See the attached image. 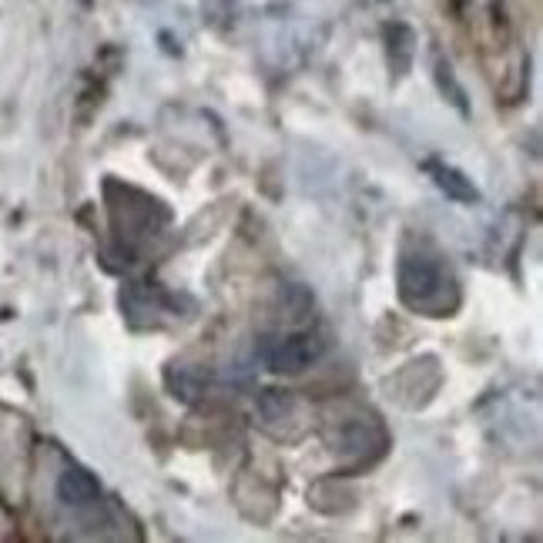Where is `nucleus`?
I'll use <instances>...</instances> for the list:
<instances>
[{
    "label": "nucleus",
    "mask_w": 543,
    "mask_h": 543,
    "mask_svg": "<svg viewBox=\"0 0 543 543\" xmlns=\"http://www.w3.org/2000/svg\"><path fill=\"white\" fill-rule=\"evenodd\" d=\"M423 168L430 171V178L436 181V188H440L446 198H453V202H460V205L480 202V188H476L460 168L443 165V161H423Z\"/></svg>",
    "instance_id": "nucleus-3"
},
{
    "label": "nucleus",
    "mask_w": 543,
    "mask_h": 543,
    "mask_svg": "<svg viewBox=\"0 0 543 543\" xmlns=\"http://www.w3.org/2000/svg\"><path fill=\"white\" fill-rule=\"evenodd\" d=\"M386 54H389V68L396 71V78H403L413 64V54H416V34L413 27L406 24H389L386 27Z\"/></svg>",
    "instance_id": "nucleus-5"
},
{
    "label": "nucleus",
    "mask_w": 543,
    "mask_h": 543,
    "mask_svg": "<svg viewBox=\"0 0 543 543\" xmlns=\"http://www.w3.org/2000/svg\"><path fill=\"white\" fill-rule=\"evenodd\" d=\"M255 352H259V359L272 369V373H302V369H309L312 362L322 359L326 342H322L319 336H312V332L262 336Z\"/></svg>",
    "instance_id": "nucleus-2"
},
{
    "label": "nucleus",
    "mask_w": 543,
    "mask_h": 543,
    "mask_svg": "<svg viewBox=\"0 0 543 543\" xmlns=\"http://www.w3.org/2000/svg\"><path fill=\"white\" fill-rule=\"evenodd\" d=\"M436 84H440V91L450 98V104L460 108V114H470V104H466V94L460 88V81H456L450 61H443V57H436Z\"/></svg>",
    "instance_id": "nucleus-6"
},
{
    "label": "nucleus",
    "mask_w": 543,
    "mask_h": 543,
    "mask_svg": "<svg viewBox=\"0 0 543 543\" xmlns=\"http://www.w3.org/2000/svg\"><path fill=\"white\" fill-rule=\"evenodd\" d=\"M57 497L68 507H88V503L101 497V483L84 466H68L61 473V480H57Z\"/></svg>",
    "instance_id": "nucleus-4"
},
{
    "label": "nucleus",
    "mask_w": 543,
    "mask_h": 543,
    "mask_svg": "<svg viewBox=\"0 0 543 543\" xmlns=\"http://www.w3.org/2000/svg\"><path fill=\"white\" fill-rule=\"evenodd\" d=\"M453 279L446 275L443 265L423 255H406L399 262V299L409 309H419L426 316H446V289Z\"/></svg>",
    "instance_id": "nucleus-1"
}]
</instances>
